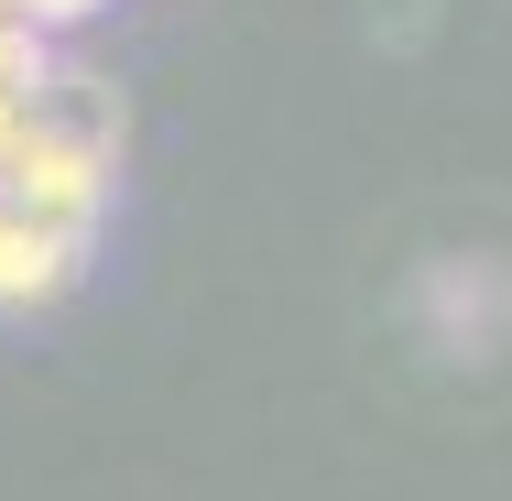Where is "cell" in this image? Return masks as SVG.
I'll use <instances>...</instances> for the list:
<instances>
[{"label": "cell", "mask_w": 512, "mask_h": 501, "mask_svg": "<svg viewBox=\"0 0 512 501\" xmlns=\"http://www.w3.org/2000/svg\"><path fill=\"white\" fill-rule=\"evenodd\" d=\"M0 207H11V218H33L44 240L88 251V229H99V207H109V164H77V153L33 142V153L0 175Z\"/></svg>", "instance_id": "6da1fadb"}, {"label": "cell", "mask_w": 512, "mask_h": 501, "mask_svg": "<svg viewBox=\"0 0 512 501\" xmlns=\"http://www.w3.org/2000/svg\"><path fill=\"white\" fill-rule=\"evenodd\" d=\"M33 131H44L55 153H77V164H120L131 109H120V88H109L99 66H55V77H44V99H33Z\"/></svg>", "instance_id": "7a4b0ae2"}, {"label": "cell", "mask_w": 512, "mask_h": 501, "mask_svg": "<svg viewBox=\"0 0 512 501\" xmlns=\"http://www.w3.org/2000/svg\"><path fill=\"white\" fill-rule=\"evenodd\" d=\"M77 262H88V251H66V240H44L33 218H11V207H0V316L55 305L66 284H77Z\"/></svg>", "instance_id": "3957f363"}, {"label": "cell", "mask_w": 512, "mask_h": 501, "mask_svg": "<svg viewBox=\"0 0 512 501\" xmlns=\"http://www.w3.org/2000/svg\"><path fill=\"white\" fill-rule=\"evenodd\" d=\"M0 11H22V22H33V33H55V22H88V11H99V0H0Z\"/></svg>", "instance_id": "277c9868"}]
</instances>
